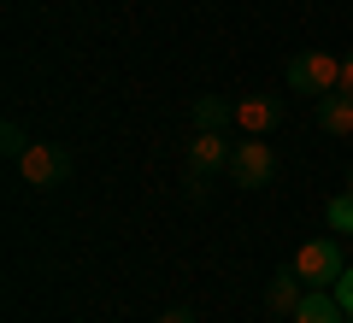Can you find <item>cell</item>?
Returning a JSON list of instances; mask_svg holds the SVG:
<instances>
[{
	"label": "cell",
	"mask_w": 353,
	"mask_h": 323,
	"mask_svg": "<svg viewBox=\"0 0 353 323\" xmlns=\"http://www.w3.org/2000/svg\"><path fill=\"white\" fill-rule=\"evenodd\" d=\"M289 88L294 94H312V100L336 94L341 88V53L312 48V53H301V59H289Z\"/></svg>",
	"instance_id": "6da1fadb"
},
{
	"label": "cell",
	"mask_w": 353,
	"mask_h": 323,
	"mask_svg": "<svg viewBox=\"0 0 353 323\" xmlns=\"http://www.w3.org/2000/svg\"><path fill=\"white\" fill-rule=\"evenodd\" d=\"M65 171H71V153H65L59 141H30V147L18 153V176H24L30 188H59Z\"/></svg>",
	"instance_id": "7a4b0ae2"
},
{
	"label": "cell",
	"mask_w": 353,
	"mask_h": 323,
	"mask_svg": "<svg viewBox=\"0 0 353 323\" xmlns=\"http://www.w3.org/2000/svg\"><path fill=\"white\" fill-rule=\"evenodd\" d=\"M230 141H224V129H194V141H189V194H206V176L212 171H230Z\"/></svg>",
	"instance_id": "3957f363"
},
{
	"label": "cell",
	"mask_w": 353,
	"mask_h": 323,
	"mask_svg": "<svg viewBox=\"0 0 353 323\" xmlns=\"http://www.w3.org/2000/svg\"><path fill=\"white\" fill-rule=\"evenodd\" d=\"M347 271V264H341V253H336V241H306L301 253H294V276H301L306 288H336V276Z\"/></svg>",
	"instance_id": "277c9868"
},
{
	"label": "cell",
	"mask_w": 353,
	"mask_h": 323,
	"mask_svg": "<svg viewBox=\"0 0 353 323\" xmlns=\"http://www.w3.org/2000/svg\"><path fill=\"white\" fill-rule=\"evenodd\" d=\"M271 171H277V159H271V141H265V136L236 141V153H230V176H236V188H265Z\"/></svg>",
	"instance_id": "5b68a950"
},
{
	"label": "cell",
	"mask_w": 353,
	"mask_h": 323,
	"mask_svg": "<svg viewBox=\"0 0 353 323\" xmlns=\"http://www.w3.org/2000/svg\"><path fill=\"white\" fill-rule=\"evenodd\" d=\"M277 124H283V106H277V100H265V94L236 100V129H241V136H271Z\"/></svg>",
	"instance_id": "8992f818"
},
{
	"label": "cell",
	"mask_w": 353,
	"mask_h": 323,
	"mask_svg": "<svg viewBox=\"0 0 353 323\" xmlns=\"http://www.w3.org/2000/svg\"><path fill=\"white\" fill-rule=\"evenodd\" d=\"M301 300H306V282L294 276V264L283 276H271V288H265V311H271V317H294Z\"/></svg>",
	"instance_id": "52a82bcc"
},
{
	"label": "cell",
	"mask_w": 353,
	"mask_h": 323,
	"mask_svg": "<svg viewBox=\"0 0 353 323\" xmlns=\"http://www.w3.org/2000/svg\"><path fill=\"white\" fill-rule=\"evenodd\" d=\"M341 317H347V311H341L336 288H306L301 311H294V323H341Z\"/></svg>",
	"instance_id": "ba28073f"
},
{
	"label": "cell",
	"mask_w": 353,
	"mask_h": 323,
	"mask_svg": "<svg viewBox=\"0 0 353 323\" xmlns=\"http://www.w3.org/2000/svg\"><path fill=\"white\" fill-rule=\"evenodd\" d=\"M318 124H324L330 136H353V100L347 94H324L318 100Z\"/></svg>",
	"instance_id": "9c48e42d"
},
{
	"label": "cell",
	"mask_w": 353,
	"mask_h": 323,
	"mask_svg": "<svg viewBox=\"0 0 353 323\" xmlns=\"http://www.w3.org/2000/svg\"><path fill=\"white\" fill-rule=\"evenodd\" d=\"M224 124H236V106H224L218 94L194 100V129H224Z\"/></svg>",
	"instance_id": "30bf717a"
},
{
	"label": "cell",
	"mask_w": 353,
	"mask_h": 323,
	"mask_svg": "<svg viewBox=\"0 0 353 323\" xmlns=\"http://www.w3.org/2000/svg\"><path fill=\"white\" fill-rule=\"evenodd\" d=\"M324 224L336 229V236H353V188H347V194H336V200L324 206Z\"/></svg>",
	"instance_id": "8fae6325"
},
{
	"label": "cell",
	"mask_w": 353,
	"mask_h": 323,
	"mask_svg": "<svg viewBox=\"0 0 353 323\" xmlns=\"http://www.w3.org/2000/svg\"><path fill=\"white\" fill-rule=\"evenodd\" d=\"M0 147H6V159L18 165V153L30 147V136H24V129H18V124H6V129H0Z\"/></svg>",
	"instance_id": "7c38bea8"
},
{
	"label": "cell",
	"mask_w": 353,
	"mask_h": 323,
	"mask_svg": "<svg viewBox=\"0 0 353 323\" xmlns=\"http://www.w3.org/2000/svg\"><path fill=\"white\" fill-rule=\"evenodd\" d=\"M336 300H341V311H347V317H353V264H347V271L336 276Z\"/></svg>",
	"instance_id": "4fadbf2b"
},
{
	"label": "cell",
	"mask_w": 353,
	"mask_h": 323,
	"mask_svg": "<svg viewBox=\"0 0 353 323\" xmlns=\"http://www.w3.org/2000/svg\"><path fill=\"white\" fill-rule=\"evenodd\" d=\"M153 323H201V317H194L189 306H171V311H159V317H153Z\"/></svg>",
	"instance_id": "5bb4252c"
},
{
	"label": "cell",
	"mask_w": 353,
	"mask_h": 323,
	"mask_svg": "<svg viewBox=\"0 0 353 323\" xmlns=\"http://www.w3.org/2000/svg\"><path fill=\"white\" fill-rule=\"evenodd\" d=\"M336 94L353 100V53H341V88H336Z\"/></svg>",
	"instance_id": "9a60e30c"
}]
</instances>
